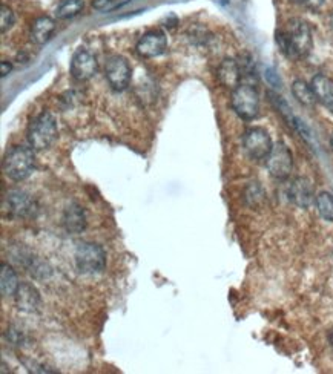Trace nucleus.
I'll return each instance as SVG.
<instances>
[{"instance_id":"obj_10","label":"nucleus","mask_w":333,"mask_h":374,"mask_svg":"<svg viewBox=\"0 0 333 374\" xmlns=\"http://www.w3.org/2000/svg\"><path fill=\"white\" fill-rule=\"evenodd\" d=\"M287 196L299 209H309L312 202L315 201L312 183L304 176H297L290 181L289 189H287Z\"/></svg>"},{"instance_id":"obj_9","label":"nucleus","mask_w":333,"mask_h":374,"mask_svg":"<svg viewBox=\"0 0 333 374\" xmlns=\"http://www.w3.org/2000/svg\"><path fill=\"white\" fill-rule=\"evenodd\" d=\"M99 71L97 58L87 49H77L71 58V74L78 82L91 80Z\"/></svg>"},{"instance_id":"obj_26","label":"nucleus","mask_w":333,"mask_h":374,"mask_svg":"<svg viewBox=\"0 0 333 374\" xmlns=\"http://www.w3.org/2000/svg\"><path fill=\"white\" fill-rule=\"evenodd\" d=\"M119 2V0H93V6L95 10H109L111 5Z\"/></svg>"},{"instance_id":"obj_29","label":"nucleus","mask_w":333,"mask_h":374,"mask_svg":"<svg viewBox=\"0 0 333 374\" xmlns=\"http://www.w3.org/2000/svg\"><path fill=\"white\" fill-rule=\"evenodd\" d=\"M330 146H332V150H333V134H332V137H330Z\"/></svg>"},{"instance_id":"obj_7","label":"nucleus","mask_w":333,"mask_h":374,"mask_svg":"<svg viewBox=\"0 0 333 374\" xmlns=\"http://www.w3.org/2000/svg\"><path fill=\"white\" fill-rule=\"evenodd\" d=\"M266 167L273 178H289L293 169V156L284 143H278L277 146H273L272 152L266 159Z\"/></svg>"},{"instance_id":"obj_14","label":"nucleus","mask_w":333,"mask_h":374,"mask_svg":"<svg viewBox=\"0 0 333 374\" xmlns=\"http://www.w3.org/2000/svg\"><path fill=\"white\" fill-rule=\"evenodd\" d=\"M6 200H8L10 211L16 216H21V218H26V216L34 215L36 212L34 200L28 194H25L23 190H11Z\"/></svg>"},{"instance_id":"obj_24","label":"nucleus","mask_w":333,"mask_h":374,"mask_svg":"<svg viewBox=\"0 0 333 374\" xmlns=\"http://www.w3.org/2000/svg\"><path fill=\"white\" fill-rule=\"evenodd\" d=\"M290 2L297 5H303L306 6V8H310V10H318L319 6L324 3V0H290Z\"/></svg>"},{"instance_id":"obj_4","label":"nucleus","mask_w":333,"mask_h":374,"mask_svg":"<svg viewBox=\"0 0 333 374\" xmlns=\"http://www.w3.org/2000/svg\"><path fill=\"white\" fill-rule=\"evenodd\" d=\"M232 109L243 120H253L260 114L258 91L249 83H241L232 91Z\"/></svg>"},{"instance_id":"obj_11","label":"nucleus","mask_w":333,"mask_h":374,"mask_svg":"<svg viewBox=\"0 0 333 374\" xmlns=\"http://www.w3.org/2000/svg\"><path fill=\"white\" fill-rule=\"evenodd\" d=\"M135 49L145 58L159 57L168 49V38L161 31H149L137 42Z\"/></svg>"},{"instance_id":"obj_20","label":"nucleus","mask_w":333,"mask_h":374,"mask_svg":"<svg viewBox=\"0 0 333 374\" xmlns=\"http://www.w3.org/2000/svg\"><path fill=\"white\" fill-rule=\"evenodd\" d=\"M292 94L303 106L312 108L317 104V95L313 93L312 84L306 83L304 80H295L292 83Z\"/></svg>"},{"instance_id":"obj_13","label":"nucleus","mask_w":333,"mask_h":374,"mask_svg":"<svg viewBox=\"0 0 333 374\" xmlns=\"http://www.w3.org/2000/svg\"><path fill=\"white\" fill-rule=\"evenodd\" d=\"M14 296L17 308L22 312L32 313L37 312L38 307H41V294H38L37 288L28 284V282H22V284L19 285Z\"/></svg>"},{"instance_id":"obj_22","label":"nucleus","mask_w":333,"mask_h":374,"mask_svg":"<svg viewBox=\"0 0 333 374\" xmlns=\"http://www.w3.org/2000/svg\"><path fill=\"white\" fill-rule=\"evenodd\" d=\"M83 0H63L56 11L57 19H73L83 10Z\"/></svg>"},{"instance_id":"obj_16","label":"nucleus","mask_w":333,"mask_h":374,"mask_svg":"<svg viewBox=\"0 0 333 374\" xmlns=\"http://www.w3.org/2000/svg\"><path fill=\"white\" fill-rule=\"evenodd\" d=\"M312 88L317 95V100L323 104L325 109L333 113V80L324 74H317L312 78Z\"/></svg>"},{"instance_id":"obj_28","label":"nucleus","mask_w":333,"mask_h":374,"mask_svg":"<svg viewBox=\"0 0 333 374\" xmlns=\"http://www.w3.org/2000/svg\"><path fill=\"white\" fill-rule=\"evenodd\" d=\"M330 28L333 31V11H332V14H330Z\"/></svg>"},{"instance_id":"obj_15","label":"nucleus","mask_w":333,"mask_h":374,"mask_svg":"<svg viewBox=\"0 0 333 374\" xmlns=\"http://www.w3.org/2000/svg\"><path fill=\"white\" fill-rule=\"evenodd\" d=\"M218 80L227 89H235L241 84V77H243V71H241L240 65L233 60V58H225L218 67Z\"/></svg>"},{"instance_id":"obj_3","label":"nucleus","mask_w":333,"mask_h":374,"mask_svg":"<svg viewBox=\"0 0 333 374\" xmlns=\"http://www.w3.org/2000/svg\"><path fill=\"white\" fill-rule=\"evenodd\" d=\"M58 134L57 121L49 113H42L31 121L28 128V141L34 150H45L52 146Z\"/></svg>"},{"instance_id":"obj_17","label":"nucleus","mask_w":333,"mask_h":374,"mask_svg":"<svg viewBox=\"0 0 333 374\" xmlns=\"http://www.w3.org/2000/svg\"><path fill=\"white\" fill-rule=\"evenodd\" d=\"M63 224L65 229L71 233H82L84 227H87V216H84L83 207L76 204V202L69 204L63 213Z\"/></svg>"},{"instance_id":"obj_1","label":"nucleus","mask_w":333,"mask_h":374,"mask_svg":"<svg viewBox=\"0 0 333 374\" xmlns=\"http://www.w3.org/2000/svg\"><path fill=\"white\" fill-rule=\"evenodd\" d=\"M277 43L279 51L287 58L299 60L310 54L313 47L312 31L301 19H290L286 28L277 32Z\"/></svg>"},{"instance_id":"obj_2","label":"nucleus","mask_w":333,"mask_h":374,"mask_svg":"<svg viewBox=\"0 0 333 374\" xmlns=\"http://www.w3.org/2000/svg\"><path fill=\"white\" fill-rule=\"evenodd\" d=\"M34 149L25 146H14L8 150L3 159V172L12 181H23L34 170Z\"/></svg>"},{"instance_id":"obj_8","label":"nucleus","mask_w":333,"mask_h":374,"mask_svg":"<svg viewBox=\"0 0 333 374\" xmlns=\"http://www.w3.org/2000/svg\"><path fill=\"white\" fill-rule=\"evenodd\" d=\"M104 77L115 91H123L129 86L130 67L125 57L113 56L104 65Z\"/></svg>"},{"instance_id":"obj_23","label":"nucleus","mask_w":333,"mask_h":374,"mask_svg":"<svg viewBox=\"0 0 333 374\" xmlns=\"http://www.w3.org/2000/svg\"><path fill=\"white\" fill-rule=\"evenodd\" d=\"M12 25H14V14H12L8 6L2 5L0 6V30H2V32H6Z\"/></svg>"},{"instance_id":"obj_19","label":"nucleus","mask_w":333,"mask_h":374,"mask_svg":"<svg viewBox=\"0 0 333 374\" xmlns=\"http://www.w3.org/2000/svg\"><path fill=\"white\" fill-rule=\"evenodd\" d=\"M21 282L17 279L16 272L12 270V267L8 264L0 266V292L2 296H14Z\"/></svg>"},{"instance_id":"obj_12","label":"nucleus","mask_w":333,"mask_h":374,"mask_svg":"<svg viewBox=\"0 0 333 374\" xmlns=\"http://www.w3.org/2000/svg\"><path fill=\"white\" fill-rule=\"evenodd\" d=\"M267 97H269V100L272 102V104H273V106H275V109L278 110V113L283 115V118L287 121V124H289V126H292V129H295L299 135H301L304 140L310 141L312 137H310L309 128L306 126V124L301 120H299V118L295 114L292 113L290 106L286 103L284 98L282 95L275 94V93H267Z\"/></svg>"},{"instance_id":"obj_25","label":"nucleus","mask_w":333,"mask_h":374,"mask_svg":"<svg viewBox=\"0 0 333 374\" xmlns=\"http://www.w3.org/2000/svg\"><path fill=\"white\" fill-rule=\"evenodd\" d=\"M266 78H267V82H269L273 88H279V86H282V82H279L278 74L273 69H266Z\"/></svg>"},{"instance_id":"obj_5","label":"nucleus","mask_w":333,"mask_h":374,"mask_svg":"<svg viewBox=\"0 0 333 374\" xmlns=\"http://www.w3.org/2000/svg\"><path fill=\"white\" fill-rule=\"evenodd\" d=\"M76 266L82 273H100L106 267V253L95 242H82L74 253Z\"/></svg>"},{"instance_id":"obj_30","label":"nucleus","mask_w":333,"mask_h":374,"mask_svg":"<svg viewBox=\"0 0 333 374\" xmlns=\"http://www.w3.org/2000/svg\"><path fill=\"white\" fill-rule=\"evenodd\" d=\"M330 344H332V347H333V331L330 333Z\"/></svg>"},{"instance_id":"obj_6","label":"nucleus","mask_w":333,"mask_h":374,"mask_svg":"<svg viewBox=\"0 0 333 374\" xmlns=\"http://www.w3.org/2000/svg\"><path fill=\"white\" fill-rule=\"evenodd\" d=\"M243 148L249 159L261 161L266 160L273 149L269 132L263 128H251L243 135Z\"/></svg>"},{"instance_id":"obj_18","label":"nucleus","mask_w":333,"mask_h":374,"mask_svg":"<svg viewBox=\"0 0 333 374\" xmlns=\"http://www.w3.org/2000/svg\"><path fill=\"white\" fill-rule=\"evenodd\" d=\"M56 30V22L48 16L38 17L31 26V40L37 45L47 43Z\"/></svg>"},{"instance_id":"obj_21","label":"nucleus","mask_w":333,"mask_h":374,"mask_svg":"<svg viewBox=\"0 0 333 374\" xmlns=\"http://www.w3.org/2000/svg\"><path fill=\"white\" fill-rule=\"evenodd\" d=\"M317 211L324 221L333 222V195L330 192L318 194L315 198Z\"/></svg>"},{"instance_id":"obj_27","label":"nucleus","mask_w":333,"mask_h":374,"mask_svg":"<svg viewBox=\"0 0 333 374\" xmlns=\"http://www.w3.org/2000/svg\"><path fill=\"white\" fill-rule=\"evenodd\" d=\"M11 71H12V65L10 62L2 60V63H0V74H2V78L8 75Z\"/></svg>"}]
</instances>
